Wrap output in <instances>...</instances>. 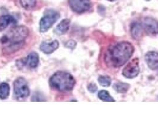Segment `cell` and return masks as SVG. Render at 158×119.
<instances>
[{
	"mask_svg": "<svg viewBox=\"0 0 158 119\" xmlns=\"http://www.w3.org/2000/svg\"><path fill=\"white\" fill-rule=\"evenodd\" d=\"M29 32L28 28L24 26H15L12 28L1 39L3 51L6 53L10 54L19 50L23 45Z\"/></svg>",
	"mask_w": 158,
	"mask_h": 119,
	"instance_id": "1",
	"label": "cell"
},
{
	"mask_svg": "<svg viewBox=\"0 0 158 119\" xmlns=\"http://www.w3.org/2000/svg\"><path fill=\"white\" fill-rule=\"evenodd\" d=\"M134 53V47L128 42H121L111 48L110 60L112 66L119 67L123 66L131 58Z\"/></svg>",
	"mask_w": 158,
	"mask_h": 119,
	"instance_id": "2",
	"label": "cell"
},
{
	"mask_svg": "<svg viewBox=\"0 0 158 119\" xmlns=\"http://www.w3.org/2000/svg\"><path fill=\"white\" fill-rule=\"evenodd\" d=\"M76 81L71 74L59 71L56 72L50 78L51 87L60 92H69L73 89Z\"/></svg>",
	"mask_w": 158,
	"mask_h": 119,
	"instance_id": "3",
	"label": "cell"
},
{
	"mask_svg": "<svg viewBox=\"0 0 158 119\" xmlns=\"http://www.w3.org/2000/svg\"><path fill=\"white\" fill-rule=\"evenodd\" d=\"M60 16V14L56 10L52 9L47 10L40 20V32L48 31L58 20Z\"/></svg>",
	"mask_w": 158,
	"mask_h": 119,
	"instance_id": "4",
	"label": "cell"
},
{
	"mask_svg": "<svg viewBox=\"0 0 158 119\" xmlns=\"http://www.w3.org/2000/svg\"><path fill=\"white\" fill-rule=\"evenodd\" d=\"M14 94L18 100H23L30 94L27 82L23 78H19L14 82Z\"/></svg>",
	"mask_w": 158,
	"mask_h": 119,
	"instance_id": "5",
	"label": "cell"
},
{
	"mask_svg": "<svg viewBox=\"0 0 158 119\" xmlns=\"http://www.w3.org/2000/svg\"><path fill=\"white\" fill-rule=\"evenodd\" d=\"M140 72L139 61L135 58L127 64L123 70V75L128 79H132L137 76Z\"/></svg>",
	"mask_w": 158,
	"mask_h": 119,
	"instance_id": "6",
	"label": "cell"
},
{
	"mask_svg": "<svg viewBox=\"0 0 158 119\" xmlns=\"http://www.w3.org/2000/svg\"><path fill=\"white\" fill-rule=\"evenodd\" d=\"M71 10L77 13H82L88 11L91 7L90 0H69Z\"/></svg>",
	"mask_w": 158,
	"mask_h": 119,
	"instance_id": "7",
	"label": "cell"
},
{
	"mask_svg": "<svg viewBox=\"0 0 158 119\" xmlns=\"http://www.w3.org/2000/svg\"><path fill=\"white\" fill-rule=\"evenodd\" d=\"M143 28L148 34L155 35L158 34V22L153 18L147 17L143 20Z\"/></svg>",
	"mask_w": 158,
	"mask_h": 119,
	"instance_id": "8",
	"label": "cell"
},
{
	"mask_svg": "<svg viewBox=\"0 0 158 119\" xmlns=\"http://www.w3.org/2000/svg\"><path fill=\"white\" fill-rule=\"evenodd\" d=\"M145 60L151 70L158 69V53L155 51L147 53L145 56Z\"/></svg>",
	"mask_w": 158,
	"mask_h": 119,
	"instance_id": "9",
	"label": "cell"
},
{
	"mask_svg": "<svg viewBox=\"0 0 158 119\" xmlns=\"http://www.w3.org/2000/svg\"><path fill=\"white\" fill-rule=\"evenodd\" d=\"M59 47V42L57 40L52 42H43L40 46V50L46 54H50Z\"/></svg>",
	"mask_w": 158,
	"mask_h": 119,
	"instance_id": "10",
	"label": "cell"
},
{
	"mask_svg": "<svg viewBox=\"0 0 158 119\" xmlns=\"http://www.w3.org/2000/svg\"><path fill=\"white\" fill-rule=\"evenodd\" d=\"M38 64L39 56L35 52H32L31 54H29L27 57L25 61V64L32 69L36 68L38 66Z\"/></svg>",
	"mask_w": 158,
	"mask_h": 119,
	"instance_id": "11",
	"label": "cell"
},
{
	"mask_svg": "<svg viewBox=\"0 0 158 119\" xmlns=\"http://www.w3.org/2000/svg\"><path fill=\"white\" fill-rule=\"evenodd\" d=\"M16 19L10 15H4L0 17V31L6 29L9 25L16 24Z\"/></svg>",
	"mask_w": 158,
	"mask_h": 119,
	"instance_id": "12",
	"label": "cell"
},
{
	"mask_svg": "<svg viewBox=\"0 0 158 119\" xmlns=\"http://www.w3.org/2000/svg\"><path fill=\"white\" fill-rule=\"evenodd\" d=\"M70 20L68 19H63L58 24L56 29V33L57 35H61L65 34L70 28Z\"/></svg>",
	"mask_w": 158,
	"mask_h": 119,
	"instance_id": "13",
	"label": "cell"
},
{
	"mask_svg": "<svg viewBox=\"0 0 158 119\" xmlns=\"http://www.w3.org/2000/svg\"><path fill=\"white\" fill-rule=\"evenodd\" d=\"M131 34L132 37L136 40H140L143 36L142 26L137 22L131 26Z\"/></svg>",
	"mask_w": 158,
	"mask_h": 119,
	"instance_id": "14",
	"label": "cell"
},
{
	"mask_svg": "<svg viewBox=\"0 0 158 119\" xmlns=\"http://www.w3.org/2000/svg\"><path fill=\"white\" fill-rule=\"evenodd\" d=\"M10 94V86L8 83L3 82L0 84V98L4 100L8 98Z\"/></svg>",
	"mask_w": 158,
	"mask_h": 119,
	"instance_id": "15",
	"label": "cell"
},
{
	"mask_svg": "<svg viewBox=\"0 0 158 119\" xmlns=\"http://www.w3.org/2000/svg\"><path fill=\"white\" fill-rule=\"evenodd\" d=\"M98 97L103 101L106 102H114L115 100L111 96L107 91L101 90L98 93Z\"/></svg>",
	"mask_w": 158,
	"mask_h": 119,
	"instance_id": "16",
	"label": "cell"
},
{
	"mask_svg": "<svg viewBox=\"0 0 158 119\" xmlns=\"http://www.w3.org/2000/svg\"><path fill=\"white\" fill-rule=\"evenodd\" d=\"M23 8L31 10L34 8L37 3V0H19Z\"/></svg>",
	"mask_w": 158,
	"mask_h": 119,
	"instance_id": "17",
	"label": "cell"
},
{
	"mask_svg": "<svg viewBox=\"0 0 158 119\" xmlns=\"http://www.w3.org/2000/svg\"><path fill=\"white\" fill-rule=\"evenodd\" d=\"M130 87L129 85L126 83H117L114 85V89L118 93L124 94L126 93Z\"/></svg>",
	"mask_w": 158,
	"mask_h": 119,
	"instance_id": "18",
	"label": "cell"
},
{
	"mask_svg": "<svg viewBox=\"0 0 158 119\" xmlns=\"http://www.w3.org/2000/svg\"><path fill=\"white\" fill-rule=\"evenodd\" d=\"M98 82L101 86L107 87L110 86L111 85V78L108 76H101L98 78Z\"/></svg>",
	"mask_w": 158,
	"mask_h": 119,
	"instance_id": "19",
	"label": "cell"
},
{
	"mask_svg": "<svg viewBox=\"0 0 158 119\" xmlns=\"http://www.w3.org/2000/svg\"><path fill=\"white\" fill-rule=\"evenodd\" d=\"M88 89H89V91H90L91 92H95V91L97 90V87L94 85V84H90L89 86V87H88Z\"/></svg>",
	"mask_w": 158,
	"mask_h": 119,
	"instance_id": "20",
	"label": "cell"
},
{
	"mask_svg": "<svg viewBox=\"0 0 158 119\" xmlns=\"http://www.w3.org/2000/svg\"><path fill=\"white\" fill-rule=\"evenodd\" d=\"M108 1H116V0H108Z\"/></svg>",
	"mask_w": 158,
	"mask_h": 119,
	"instance_id": "21",
	"label": "cell"
},
{
	"mask_svg": "<svg viewBox=\"0 0 158 119\" xmlns=\"http://www.w3.org/2000/svg\"><path fill=\"white\" fill-rule=\"evenodd\" d=\"M146 1H149V0H146Z\"/></svg>",
	"mask_w": 158,
	"mask_h": 119,
	"instance_id": "22",
	"label": "cell"
}]
</instances>
